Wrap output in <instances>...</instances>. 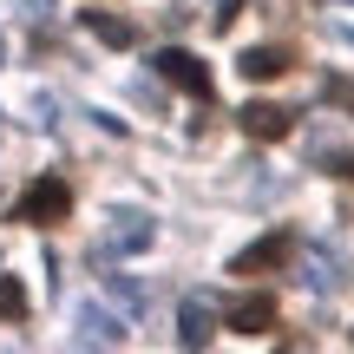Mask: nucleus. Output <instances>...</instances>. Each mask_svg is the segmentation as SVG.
<instances>
[{
  "label": "nucleus",
  "instance_id": "nucleus-1",
  "mask_svg": "<svg viewBox=\"0 0 354 354\" xmlns=\"http://www.w3.org/2000/svg\"><path fill=\"white\" fill-rule=\"evenodd\" d=\"M13 216L33 230H53L73 216V190H66V177H33V184L20 190V203H13Z\"/></svg>",
  "mask_w": 354,
  "mask_h": 354
},
{
  "label": "nucleus",
  "instance_id": "nucleus-2",
  "mask_svg": "<svg viewBox=\"0 0 354 354\" xmlns=\"http://www.w3.org/2000/svg\"><path fill=\"white\" fill-rule=\"evenodd\" d=\"M151 236H158V223L145 210H118L112 223H105V236H99L92 256H138V250H151Z\"/></svg>",
  "mask_w": 354,
  "mask_h": 354
},
{
  "label": "nucleus",
  "instance_id": "nucleus-3",
  "mask_svg": "<svg viewBox=\"0 0 354 354\" xmlns=\"http://www.w3.org/2000/svg\"><path fill=\"white\" fill-rule=\"evenodd\" d=\"M151 66L171 79V86H184L190 99H203V105H210V66H203L197 53H184V46H165V53H151Z\"/></svg>",
  "mask_w": 354,
  "mask_h": 354
},
{
  "label": "nucleus",
  "instance_id": "nucleus-4",
  "mask_svg": "<svg viewBox=\"0 0 354 354\" xmlns=\"http://www.w3.org/2000/svg\"><path fill=\"white\" fill-rule=\"evenodd\" d=\"M295 250H302V236H295V230H269V236H263V243H250V250H243L230 269H236V276H263V269H282Z\"/></svg>",
  "mask_w": 354,
  "mask_h": 354
},
{
  "label": "nucleus",
  "instance_id": "nucleus-5",
  "mask_svg": "<svg viewBox=\"0 0 354 354\" xmlns=\"http://www.w3.org/2000/svg\"><path fill=\"white\" fill-rule=\"evenodd\" d=\"M236 125L250 131L256 145H282V138L295 131V112H289V105H243V118H236Z\"/></svg>",
  "mask_w": 354,
  "mask_h": 354
},
{
  "label": "nucleus",
  "instance_id": "nucleus-6",
  "mask_svg": "<svg viewBox=\"0 0 354 354\" xmlns=\"http://www.w3.org/2000/svg\"><path fill=\"white\" fill-rule=\"evenodd\" d=\"M230 328H236V335H269V328H276V295H269V289L243 295V302L230 308Z\"/></svg>",
  "mask_w": 354,
  "mask_h": 354
},
{
  "label": "nucleus",
  "instance_id": "nucleus-7",
  "mask_svg": "<svg viewBox=\"0 0 354 354\" xmlns=\"http://www.w3.org/2000/svg\"><path fill=\"white\" fill-rule=\"evenodd\" d=\"M210 335H216V315H210V302H203V295H190V302L177 308V342H184L190 354H197V348H210Z\"/></svg>",
  "mask_w": 354,
  "mask_h": 354
},
{
  "label": "nucleus",
  "instance_id": "nucleus-8",
  "mask_svg": "<svg viewBox=\"0 0 354 354\" xmlns=\"http://www.w3.org/2000/svg\"><path fill=\"white\" fill-rule=\"evenodd\" d=\"M79 20H86V33H92V39H105V46H138V20H125V13L86 7Z\"/></svg>",
  "mask_w": 354,
  "mask_h": 354
},
{
  "label": "nucleus",
  "instance_id": "nucleus-9",
  "mask_svg": "<svg viewBox=\"0 0 354 354\" xmlns=\"http://www.w3.org/2000/svg\"><path fill=\"white\" fill-rule=\"evenodd\" d=\"M295 276H302V289L335 295V289H342V256H335V250H308V263L295 269Z\"/></svg>",
  "mask_w": 354,
  "mask_h": 354
},
{
  "label": "nucleus",
  "instance_id": "nucleus-10",
  "mask_svg": "<svg viewBox=\"0 0 354 354\" xmlns=\"http://www.w3.org/2000/svg\"><path fill=\"white\" fill-rule=\"evenodd\" d=\"M236 66H243V79L256 86V79H282V73L295 66V53H289V46H250Z\"/></svg>",
  "mask_w": 354,
  "mask_h": 354
},
{
  "label": "nucleus",
  "instance_id": "nucleus-11",
  "mask_svg": "<svg viewBox=\"0 0 354 354\" xmlns=\"http://www.w3.org/2000/svg\"><path fill=\"white\" fill-rule=\"evenodd\" d=\"M118 335H125V328H118V315H105V308H86V328H79V348H99V354H112L118 348Z\"/></svg>",
  "mask_w": 354,
  "mask_h": 354
},
{
  "label": "nucleus",
  "instance_id": "nucleus-12",
  "mask_svg": "<svg viewBox=\"0 0 354 354\" xmlns=\"http://www.w3.org/2000/svg\"><path fill=\"white\" fill-rule=\"evenodd\" d=\"M0 322H26V282L0 276Z\"/></svg>",
  "mask_w": 354,
  "mask_h": 354
},
{
  "label": "nucleus",
  "instance_id": "nucleus-13",
  "mask_svg": "<svg viewBox=\"0 0 354 354\" xmlns=\"http://www.w3.org/2000/svg\"><path fill=\"white\" fill-rule=\"evenodd\" d=\"M328 105H348L354 112V79H328Z\"/></svg>",
  "mask_w": 354,
  "mask_h": 354
},
{
  "label": "nucleus",
  "instance_id": "nucleus-14",
  "mask_svg": "<svg viewBox=\"0 0 354 354\" xmlns=\"http://www.w3.org/2000/svg\"><path fill=\"white\" fill-rule=\"evenodd\" d=\"M328 171H342V177H354V158H335V165Z\"/></svg>",
  "mask_w": 354,
  "mask_h": 354
}]
</instances>
